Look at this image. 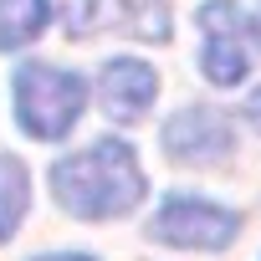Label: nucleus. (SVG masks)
I'll return each mask as SVG.
<instances>
[{
    "instance_id": "0eeeda50",
    "label": "nucleus",
    "mask_w": 261,
    "mask_h": 261,
    "mask_svg": "<svg viewBox=\"0 0 261 261\" xmlns=\"http://www.w3.org/2000/svg\"><path fill=\"white\" fill-rule=\"evenodd\" d=\"M31 210V169L16 154H0V241H11Z\"/></svg>"
},
{
    "instance_id": "f8f14e48",
    "label": "nucleus",
    "mask_w": 261,
    "mask_h": 261,
    "mask_svg": "<svg viewBox=\"0 0 261 261\" xmlns=\"http://www.w3.org/2000/svg\"><path fill=\"white\" fill-rule=\"evenodd\" d=\"M36 261H92V256H82V251H51V256H36Z\"/></svg>"
},
{
    "instance_id": "9d476101",
    "label": "nucleus",
    "mask_w": 261,
    "mask_h": 261,
    "mask_svg": "<svg viewBox=\"0 0 261 261\" xmlns=\"http://www.w3.org/2000/svg\"><path fill=\"white\" fill-rule=\"evenodd\" d=\"M200 26H205V36H236L241 6H236V0H205V6H200Z\"/></svg>"
},
{
    "instance_id": "9b49d317",
    "label": "nucleus",
    "mask_w": 261,
    "mask_h": 261,
    "mask_svg": "<svg viewBox=\"0 0 261 261\" xmlns=\"http://www.w3.org/2000/svg\"><path fill=\"white\" fill-rule=\"evenodd\" d=\"M246 118H251V128H256V134H261V87L246 97Z\"/></svg>"
},
{
    "instance_id": "7ed1b4c3",
    "label": "nucleus",
    "mask_w": 261,
    "mask_h": 261,
    "mask_svg": "<svg viewBox=\"0 0 261 261\" xmlns=\"http://www.w3.org/2000/svg\"><path fill=\"white\" fill-rule=\"evenodd\" d=\"M149 236L164 241V246H179V251H225L236 236H241V215L215 205V200H195V195H169L154 220H149Z\"/></svg>"
},
{
    "instance_id": "ddd939ff",
    "label": "nucleus",
    "mask_w": 261,
    "mask_h": 261,
    "mask_svg": "<svg viewBox=\"0 0 261 261\" xmlns=\"http://www.w3.org/2000/svg\"><path fill=\"white\" fill-rule=\"evenodd\" d=\"M251 31H256V41H261V11H256V21H251Z\"/></svg>"
},
{
    "instance_id": "20e7f679",
    "label": "nucleus",
    "mask_w": 261,
    "mask_h": 261,
    "mask_svg": "<svg viewBox=\"0 0 261 261\" xmlns=\"http://www.w3.org/2000/svg\"><path fill=\"white\" fill-rule=\"evenodd\" d=\"M230 149H236V123L220 108L195 102L164 123V154L179 164H220Z\"/></svg>"
},
{
    "instance_id": "f257e3e1",
    "label": "nucleus",
    "mask_w": 261,
    "mask_h": 261,
    "mask_svg": "<svg viewBox=\"0 0 261 261\" xmlns=\"http://www.w3.org/2000/svg\"><path fill=\"white\" fill-rule=\"evenodd\" d=\"M144 169L134 159L123 139H97L67 159H57L51 169V195L67 215L77 220H113V215H128L139 200H144Z\"/></svg>"
},
{
    "instance_id": "f03ea898",
    "label": "nucleus",
    "mask_w": 261,
    "mask_h": 261,
    "mask_svg": "<svg viewBox=\"0 0 261 261\" xmlns=\"http://www.w3.org/2000/svg\"><path fill=\"white\" fill-rule=\"evenodd\" d=\"M82 102H87V82L77 72L51 62L16 67V123L31 139H46V144L67 139L82 118Z\"/></svg>"
},
{
    "instance_id": "39448f33",
    "label": "nucleus",
    "mask_w": 261,
    "mask_h": 261,
    "mask_svg": "<svg viewBox=\"0 0 261 261\" xmlns=\"http://www.w3.org/2000/svg\"><path fill=\"white\" fill-rule=\"evenodd\" d=\"M97 97H102V113L118 118V123H139L154 97H159V72L139 57H113L102 62V77H97Z\"/></svg>"
},
{
    "instance_id": "6e6552de",
    "label": "nucleus",
    "mask_w": 261,
    "mask_h": 261,
    "mask_svg": "<svg viewBox=\"0 0 261 261\" xmlns=\"http://www.w3.org/2000/svg\"><path fill=\"white\" fill-rule=\"evenodd\" d=\"M246 46L236 36H205V51H200V72L215 82V87H236L246 77Z\"/></svg>"
},
{
    "instance_id": "1a4fd4ad",
    "label": "nucleus",
    "mask_w": 261,
    "mask_h": 261,
    "mask_svg": "<svg viewBox=\"0 0 261 261\" xmlns=\"http://www.w3.org/2000/svg\"><path fill=\"white\" fill-rule=\"evenodd\" d=\"M123 21H128V31L144 36V41H164L169 36V6H164V0H128Z\"/></svg>"
},
{
    "instance_id": "423d86ee",
    "label": "nucleus",
    "mask_w": 261,
    "mask_h": 261,
    "mask_svg": "<svg viewBox=\"0 0 261 261\" xmlns=\"http://www.w3.org/2000/svg\"><path fill=\"white\" fill-rule=\"evenodd\" d=\"M51 26V0H0V51H21Z\"/></svg>"
}]
</instances>
